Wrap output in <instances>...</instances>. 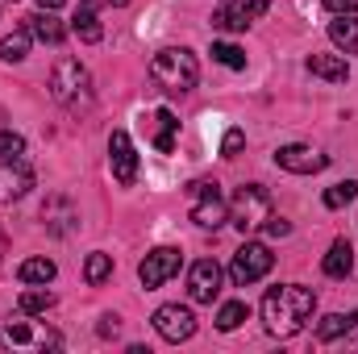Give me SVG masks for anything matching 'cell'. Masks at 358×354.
I'll return each mask as SVG.
<instances>
[{
	"label": "cell",
	"instance_id": "obj_5",
	"mask_svg": "<svg viewBox=\"0 0 358 354\" xmlns=\"http://www.w3.org/2000/svg\"><path fill=\"white\" fill-rule=\"evenodd\" d=\"M187 196L196 200V204H192V221H196L200 229H217V225L229 217V204L221 200V187H217L213 179H196V183H187Z\"/></svg>",
	"mask_w": 358,
	"mask_h": 354
},
{
	"label": "cell",
	"instance_id": "obj_21",
	"mask_svg": "<svg viewBox=\"0 0 358 354\" xmlns=\"http://www.w3.org/2000/svg\"><path fill=\"white\" fill-rule=\"evenodd\" d=\"M355 325H358V309H355V313H329V317L317 325V338H321V342H334V338L350 334Z\"/></svg>",
	"mask_w": 358,
	"mask_h": 354
},
{
	"label": "cell",
	"instance_id": "obj_33",
	"mask_svg": "<svg viewBox=\"0 0 358 354\" xmlns=\"http://www.w3.org/2000/svg\"><path fill=\"white\" fill-rule=\"evenodd\" d=\"M100 334H104V338L117 334V317H100Z\"/></svg>",
	"mask_w": 358,
	"mask_h": 354
},
{
	"label": "cell",
	"instance_id": "obj_27",
	"mask_svg": "<svg viewBox=\"0 0 358 354\" xmlns=\"http://www.w3.org/2000/svg\"><path fill=\"white\" fill-rule=\"evenodd\" d=\"M355 196H358V183H355V179H346V183H334V187L325 192V208H346Z\"/></svg>",
	"mask_w": 358,
	"mask_h": 354
},
{
	"label": "cell",
	"instance_id": "obj_17",
	"mask_svg": "<svg viewBox=\"0 0 358 354\" xmlns=\"http://www.w3.org/2000/svg\"><path fill=\"white\" fill-rule=\"evenodd\" d=\"M150 125H155V150L159 155H171L176 150V134H179V121L171 108H155L150 113Z\"/></svg>",
	"mask_w": 358,
	"mask_h": 354
},
{
	"label": "cell",
	"instance_id": "obj_6",
	"mask_svg": "<svg viewBox=\"0 0 358 354\" xmlns=\"http://www.w3.org/2000/svg\"><path fill=\"white\" fill-rule=\"evenodd\" d=\"M271 263H275V255H271L267 242H246V246L234 255V263H229V279H234L238 288H250V283H259L271 271Z\"/></svg>",
	"mask_w": 358,
	"mask_h": 354
},
{
	"label": "cell",
	"instance_id": "obj_16",
	"mask_svg": "<svg viewBox=\"0 0 358 354\" xmlns=\"http://www.w3.org/2000/svg\"><path fill=\"white\" fill-rule=\"evenodd\" d=\"M329 42L342 50V55H358V21L355 13H338L329 21Z\"/></svg>",
	"mask_w": 358,
	"mask_h": 354
},
{
	"label": "cell",
	"instance_id": "obj_35",
	"mask_svg": "<svg viewBox=\"0 0 358 354\" xmlns=\"http://www.w3.org/2000/svg\"><path fill=\"white\" fill-rule=\"evenodd\" d=\"M108 4H129V0H108Z\"/></svg>",
	"mask_w": 358,
	"mask_h": 354
},
{
	"label": "cell",
	"instance_id": "obj_14",
	"mask_svg": "<svg viewBox=\"0 0 358 354\" xmlns=\"http://www.w3.org/2000/svg\"><path fill=\"white\" fill-rule=\"evenodd\" d=\"M71 29H76V38L88 42V46L104 38V29H100V4H96V0H80V8H76V17H71Z\"/></svg>",
	"mask_w": 358,
	"mask_h": 354
},
{
	"label": "cell",
	"instance_id": "obj_9",
	"mask_svg": "<svg viewBox=\"0 0 358 354\" xmlns=\"http://www.w3.org/2000/svg\"><path fill=\"white\" fill-rule=\"evenodd\" d=\"M108 167L121 187L138 183V150H134V138L125 129H113V138H108Z\"/></svg>",
	"mask_w": 358,
	"mask_h": 354
},
{
	"label": "cell",
	"instance_id": "obj_31",
	"mask_svg": "<svg viewBox=\"0 0 358 354\" xmlns=\"http://www.w3.org/2000/svg\"><path fill=\"white\" fill-rule=\"evenodd\" d=\"M325 8L338 17V13H358V0H325Z\"/></svg>",
	"mask_w": 358,
	"mask_h": 354
},
{
	"label": "cell",
	"instance_id": "obj_13",
	"mask_svg": "<svg viewBox=\"0 0 358 354\" xmlns=\"http://www.w3.org/2000/svg\"><path fill=\"white\" fill-rule=\"evenodd\" d=\"M34 187V171L25 167V159H0V204L21 200Z\"/></svg>",
	"mask_w": 358,
	"mask_h": 354
},
{
	"label": "cell",
	"instance_id": "obj_8",
	"mask_svg": "<svg viewBox=\"0 0 358 354\" xmlns=\"http://www.w3.org/2000/svg\"><path fill=\"white\" fill-rule=\"evenodd\" d=\"M179 267H183V255H179L176 246H159V250H150V255L138 263V279H142V288L150 292V288H163L171 275H179Z\"/></svg>",
	"mask_w": 358,
	"mask_h": 354
},
{
	"label": "cell",
	"instance_id": "obj_36",
	"mask_svg": "<svg viewBox=\"0 0 358 354\" xmlns=\"http://www.w3.org/2000/svg\"><path fill=\"white\" fill-rule=\"evenodd\" d=\"M8 4H17V0H8Z\"/></svg>",
	"mask_w": 358,
	"mask_h": 354
},
{
	"label": "cell",
	"instance_id": "obj_18",
	"mask_svg": "<svg viewBox=\"0 0 358 354\" xmlns=\"http://www.w3.org/2000/svg\"><path fill=\"white\" fill-rule=\"evenodd\" d=\"M308 71L329 80V84H346L350 80V63L342 55H308Z\"/></svg>",
	"mask_w": 358,
	"mask_h": 354
},
{
	"label": "cell",
	"instance_id": "obj_23",
	"mask_svg": "<svg viewBox=\"0 0 358 354\" xmlns=\"http://www.w3.org/2000/svg\"><path fill=\"white\" fill-rule=\"evenodd\" d=\"M29 38H34L29 29H13L8 38H0V59L4 63H21L29 55Z\"/></svg>",
	"mask_w": 358,
	"mask_h": 354
},
{
	"label": "cell",
	"instance_id": "obj_29",
	"mask_svg": "<svg viewBox=\"0 0 358 354\" xmlns=\"http://www.w3.org/2000/svg\"><path fill=\"white\" fill-rule=\"evenodd\" d=\"M242 142H246V134H242V129H229V134L221 138V155H225V159H234V155L242 150Z\"/></svg>",
	"mask_w": 358,
	"mask_h": 354
},
{
	"label": "cell",
	"instance_id": "obj_28",
	"mask_svg": "<svg viewBox=\"0 0 358 354\" xmlns=\"http://www.w3.org/2000/svg\"><path fill=\"white\" fill-rule=\"evenodd\" d=\"M25 155V138L13 129H0V159H21Z\"/></svg>",
	"mask_w": 358,
	"mask_h": 354
},
{
	"label": "cell",
	"instance_id": "obj_19",
	"mask_svg": "<svg viewBox=\"0 0 358 354\" xmlns=\"http://www.w3.org/2000/svg\"><path fill=\"white\" fill-rule=\"evenodd\" d=\"M350 267H355V250H350V242H346V238H338V242L329 246V255H325L321 271H325L329 279H346V275H350Z\"/></svg>",
	"mask_w": 358,
	"mask_h": 354
},
{
	"label": "cell",
	"instance_id": "obj_24",
	"mask_svg": "<svg viewBox=\"0 0 358 354\" xmlns=\"http://www.w3.org/2000/svg\"><path fill=\"white\" fill-rule=\"evenodd\" d=\"M246 317H250V304H246V300H229V304H221V313H217V330L229 334V330H238Z\"/></svg>",
	"mask_w": 358,
	"mask_h": 354
},
{
	"label": "cell",
	"instance_id": "obj_4",
	"mask_svg": "<svg viewBox=\"0 0 358 354\" xmlns=\"http://www.w3.org/2000/svg\"><path fill=\"white\" fill-rule=\"evenodd\" d=\"M267 217H271V192L263 183H242L229 200V221L242 234H255V229L267 225Z\"/></svg>",
	"mask_w": 358,
	"mask_h": 354
},
{
	"label": "cell",
	"instance_id": "obj_2",
	"mask_svg": "<svg viewBox=\"0 0 358 354\" xmlns=\"http://www.w3.org/2000/svg\"><path fill=\"white\" fill-rule=\"evenodd\" d=\"M150 80H155L163 92H171V96H183V92L196 88V80H200V63H196L192 50H183V46H167V50H159V55L150 59Z\"/></svg>",
	"mask_w": 358,
	"mask_h": 354
},
{
	"label": "cell",
	"instance_id": "obj_15",
	"mask_svg": "<svg viewBox=\"0 0 358 354\" xmlns=\"http://www.w3.org/2000/svg\"><path fill=\"white\" fill-rule=\"evenodd\" d=\"M25 29H29L38 42H46V46H59V42L67 38V25H63V21H55V13H50V8H42V13H34V17H25Z\"/></svg>",
	"mask_w": 358,
	"mask_h": 354
},
{
	"label": "cell",
	"instance_id": "obj_3",
	"mask_svg": "<svg viewBox=\"0 0 358 354\" xmlns=\"http://www.w3.org/2000/svg\"><path fill=\"white\" fill-rule=\"evenodd\" d=\"M50 96L67 113H88L92 108V76L80 59H59L50 71Z\"/></svg>",
	"mask_w": 358,
	"mask_h": 354
},
{
	"label": "cell",
	"instance_id": "obj_20",
	"mask_svg": "<svg viewBox=\"0 0 358 354\" xmlns=\"http://www.w3.org/2000/svg\"><path fill=\"white\" fill-rule=\"evenodd\" d=\"M17 309H21L25 317H38V313H50V309H55V296L46 292V283H25Z\"/></svg>",
	"mask_w": 358,
	"mask_h": 354
},
{
	"label": "cell",
	"instance_id": "obj_25",
	"mask_svg": "<svg viewBox=\"0 0 358 354\" xmlns=\"http://www.w3.org/2000/svg\"><path fill=\"white\" fill-rule=\"evenodd\" d=\"M108 275H113V255H104V250L88 255V263H84V279H88L92 288H100Z\"/></svg>",
	"mask_w": 358,
	"mask_h": 354
},
{
	"label": "cell",
	"instance_id": "obj_12",
	"mask_svg": "<svg viewBox=\"0 0 358 354\" xmlns=\"http://www.w3.org/2000/svg\"><path fill=\"white\" fill-rule=\"evenodd\" d=\"M275 163L283 171H292V176H317V171L329 167V155H321L313 146H279L275 150Z\"/></svg>",
	"mask_w": 358,
	"mask_h": 354
},
{
	"label": "cell",
	"instance_id": "obj_30",
	"mask_svg": "<svg viewBox=\"0 0 358 354\" xmlns=\"http://www.w3.org/2000/svg\"><path fill=\"white\" fill-rule=\"evenodd\" d=\"M263 229H267V238H287V234H292V225H287L283 217H267V225H263Z\"/></svg>",
	"mask_w": 358,
	"mask_h": 354
},
{
	"label": "cell",
	"instance_id": "obj_34",
	"mask_svg": "<svg viewBox=\"0 0 358 354\" xmlns=\"http://www.w3.org/2000/svg\"><path fill=\"white\" fill-rule=\"evenodd\" d=\"M38 8H50L55 13V8H63V0H38Z\"/></svg>",
	"mask_w": 358,
	"mask_h": 354
},
{
	"label": "cell",
	"instance_id": "obj_26",
	"mask_svg": "<svg viewBox=\"0 0 358 354\" xmlns=\"http://www.w3.org/2000/svg\"><path fill=\"white\" fill-rule=\"evenodd\" d=\"M213 59H217L221 67H229V71H242V67H246V50L234 46V42H213Z\"/></svg>",
	"mask_w": 358,
	"mask_h": 354
},
{
	"label": "cell",
	"instance_id": "obj_22",
	"mask_svg": "<svg viewBox=\"0 0 358 354\" xmlns=\"http://www.w3.org/2000/svg\"><path fill=\"white\" fill-rule=\"evenodd\" d=\"M59 275V267L50 263V259H25V263L17 267V279L21 283H50Z\"/></svg>",
	"mask_w": 358,
	"mask_h": 354
},
{
	"label": "cell",
	"instance_id": "obj_10",
	"mask_svg": "<svg viewBox=\"0 0 358 354\" xmlns=\"http://www.w3.org/2000/svg\"><path fill=\"white\" fill-rule=\"evenodd\" d=\"M155 334L163 338V342H187L192 334H196V313L187 309V304H163L159 313H155Z\"/></svg>",
	"mask_w": 358,
	"mask_h": 354
},
{
	"label": "cell",
	"instance_id": "obj_7",
	"mask_svg": "<svg viewBox=\"0 0 358 354\" xmlns=\"http://www.w3.org/2000/svg\"><path fill=\"white\" fill-rule=\"evenodd\" d=\"M267 8H271V0H221V4L213 8V25H217V29H229V34H242V29H250Z\"/></svg>",
	"mask_w": 358,
	"mask_h": 354
},
{
	"label": "cell",
	"instance_id": "obj_11",
	"mask_svg": "<svg viewBox=\"0 0 358 354\" xmlns=\"http://www.w3.org/2000/svg\"><path fill=\"white\" fill-rule=\"evenodd\" d=\"M221 279H225V271L217 259H196L192 271H187V292H192V300L196 304H213L217 296H221Z\"/></svg>",
	"mask_w": 358,
	"mask_h": 354
},
{
	"label": "cell",
	"instance_id": "obj_1",
	"mask_svg": "<svg viewBox=\"0 0 358 354\" xmlns=\"http://www.w3.org/2000/svg\"><path fill=\"white\" fill-rule=\"evenodd\" d=\"M317 309V292L304 283H279L263 296V325L271 338H296Z\"/></svg>",
	"mask_w": 358,
	"mask_h": 354
},
{
	"label": "cell",
	"instance_id": "obj_32",
	"mask_svg": "<svg viewBox=\"0 0 358 354\" xmlns=\"http://www.w3.org/2000/svg\"><path fill=\"white\" fill-rule=\"evenodd\" d=\"M8 342H29V325H8Z\"/></svg>",
	"mask_w": 358,
	"mask_h": 354
}]
</instances>
